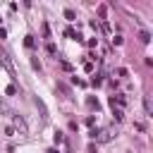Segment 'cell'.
Segmentation results:
<instances>
[{
  "label": "cell",
  "mask_w": 153,
  "mask_h": 153,
  "mask_svg": "<svg viewBox=\"0 0 153 153\" xmlns=\"http://www.w3.org/2000/svg\"><path fill=\"white\" fill-rule=\"evenodd\" d=\"M62 141H65V136H62V134L57 131V134H55V143H62Z\"/></svg>",
  "instance_id": "14"
},
{
  "label": "cell",
  "mask_w": 153,
  "mask_h": 153,
  "mask_svg": "<svg viewBox=\"0 0 153 153\" xmlns=\"http://www.w3.org/2000/svg\"><path fill=\"white\" fill-rule=\"evenodd\" d=\"M24 5H26V7H29V5H31V0H24Z\"/></svg>",
  "instance_id": "15"
},
{
  "label": "cell",
  "mask_w": 153,
  "mask_h": 153,
  "mask_svg": "<svg viewBox=\"0 0 153 153\" xmlns=\"http://www.w3.org/2000/svg\"><path fill=\"white\" fill-rule=\"evenodd\" d=\"M0 112H5V115H12V110L7 108V103H5L2 98H0Z\"/></svg>",
  "instance_id": "8"
},
{
  "label": "cell",
  "mask_w": 153,
  "mask_h": 153,
  "mask_svg": "<svg viewBox=\"0 0 153 153\" xmlns=\"http://www.w3.org/2000/svg\"><path fill=\"white\" fill-rule=\"evenodd\" d=\"M45 50H48V55H55V53H57V48H55V43H48V45H45Z\"/></svg>",
  "instance_id": "10"
},
{
  "label": "cell",
  "mask_w": 153,
  "mask_h": 153,
  "mask_svg": "<svg viewBox=\"0 0 153 153\" xmlns=\"http://www.w3.org/2000/svg\"><path fill=\"white\" fill-rule=\"evenodd\" d=\"M48 153H57V151H55V148H50V151H48Z\"/></svg>",
  "instance_id": "16"
},
{
  "label": "cell",
  "mask_w": 153,
  "mask_h": 153,
  "mask_svg": "<svg viewBox=\"0 0 153 153\" xmlns=\"http://www.w3.org/2000/svg\"><path fill=\"white\" fill-rule=\"evenodd\" d=\"M112 115H115V120H117V122H122V117H124V112H122V108H120V105H117V108L112 105Z\"/></svg>",
  "instance_id": "5"
},
{
  "label": "cell",
  "mask_w": 153,
  "mask_h": 153,
  "mask_svg": "<svg viewBox=\"0 0 153 153\" xmlns=\"http://www.w3.org/2000/svg\"><path fill=\"white\" fill-rule=\"evenodd\" d=\"M143 110H146V115H148V117L153 115V105H151V98H148V96L143 98Z\"/></svg>",
  "instance_id": "4"
},
{
  "label": "cell",
  "mask_w": 153,
  "mask_h": 153,
  "mask_svg": "<svg viewBox=\"0 0 153 153\" xmlns=\"http://www.w3.org/2000/svg\"><path fill=\"white\" fill-rule=\"evenodd\" d=\"M43 36H45V38H50V26H48V24H43Z\"/></svg>",
  "instance_id": "11"
},
{
  "label": "cell",
  "mask_w": 153,
  "mask_h": 153,
  "mask_svg": "<svg viewBox=\"0 0 153 153\" xmlns=\"http://www.w3.org/2000/svg\"><path fill=\"white\" fill-rule=\"evenodd\" d=\"M117 76H122V79H124V76H127V69H124V67H120V69H117Z\"/></svg>",
  "instance_id": "13"
},
{
  "label": "cell",
  "mask_w": 153,
  "mask_h": 153,
  "mask_svg": "<svg viewBox=\"0 0 153 153\" xmlns=\"http://www.w3.org/2000/svg\"><path fill=\"white\" fill-rule=\"evenodd\" d=\"M33 103H36V108H38V112H41V120H43V122H48V110H45L43 100H41V98H33Z\"/></svg>",
  "instance_id": "2"
},
{
  "label": "cell",
  "mask_w": 153,
  "mask_h": 153,
  "mask_svg": "<svg viewBox=\"0 0 153 153\" xmlns=\"http://www.w3.org/2000/svg\"><path fill=\"white\" fill-rule=\"evenodd\" d=\"M139 41L141 43H151V33L148 31H139Z\"/></svg>",
  "instance_id": "6"
},
{
  "label": "cell",
  "mask_w": 153,
  "mask_h": 153,
  "mask_svg": "<svg viewBox=\"0 0 153 153\" xmlns=\"http://www.w3.org/2000/svg\"><path fill=\"white\" fill-rule=\"evenodd\" d=\"M86 103H88V105H91V108H96V110H98V100H96V98H88V100H86Z\"/></svg>",
  "instance_id": "12"
},
{
  "label": "cell",
  "mask_w": 153,
  "mask_h": 153,
  "mask_svg": "<svg viewBox=\"0 0 153 153\" xmlns=\"http://www.w3.org/2000/svg\"><path fill=\"white\" fill-rule=\"evenodd\" d=\"M0 65H5L10 74H14V67H12V60H10V53L7 50H0Z\"/></svg>",
  "instance_id": "1"
},
{
  "label": "cell",
  "mask_w": 153,
  "mask_h": 153,
  "mask_svg": "<svg viewBox=\"0 0 153 153\" xmlns=\"http://www.w3.org/2000/svg\"><path fill=\"white\" fill-rule=\"evenodd\" d=\"M65 19H67V22H74V19H76L74 10H65Z\"/></svg>",
  "instance_id": "7"
},
{
  "label": "cell",
  "mask_w": 153,
  "mask_h": 153,
  "mask_svg": "<svg viewBox=\"0 0 153 153\" xmlns=\"http://www.w3.org/2000/svg\"><path fill=\"white\" fill-rule=\"evenodd\" d=\"M14 127H17V129H19L22 134H26V122H24V120H22L19 115H14Z\"/></svg>",
  "instance_id": "3"
},
{
  "label": "cell",
  "mask_w": 153,
  "mask_h": 153,
  "mask_svg": "<svg viewBox=\"0 0 153 153\" xmlns=\"http://www.w3.org/2000/svg\"><path fill=\"white\" fill-rule=\"evenodd\" d=\"M24 45H26V48H33V45H36L33 36H26V38H24Z\"/></svg>",
  "instance_id": "9"
}]
</instances>
